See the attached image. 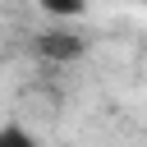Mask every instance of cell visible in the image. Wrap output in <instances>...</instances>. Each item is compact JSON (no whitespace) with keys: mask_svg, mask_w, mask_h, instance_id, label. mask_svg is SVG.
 Instances as JSON below:
<instances>
[{"mask_svg":"<svg viewBox=\"0 0 147 147\" xmlns=\"http://www.w3.org/2000/svg\"><path fill=\"white\" fill-rule=\"evenodd\" d=\"M0 147H37V138L23 124H0Z\"/></svg>","mask_w":147,"mask_h":147,"instance_id":"2","label":"cell"},{"mask_svg":"<svg viewBox=\"0 0 147 147\" xmlns=\"http://www.w3.org/2000/svg\"><path fill=\"white\" fill-rule=\"evenodd\" d=\"M37 51H41L46 60L64 64V60H78V55H83V37L64 32V28H51V32H41V37H37Z\"/></svg>","mask_w":147,"mask_h":147,"instance_id":"1","label":"cell"},{"mask_svg":"<svg viewBox=\"0 0 147 147\" xmlns=\"http://www.w3.org/2000/svg\"><path fill=\"white\" fill-rule=\"evenodd\" d=\"M41 9H46L51 18H78L87 5H83V0H41Z\"/></svg>","mask_w":147,"mask_h":147,"instance_id":"3","label":"cell"}]
</instances>
